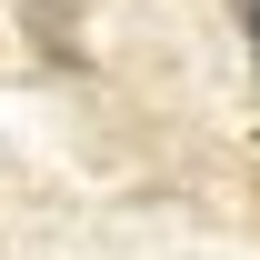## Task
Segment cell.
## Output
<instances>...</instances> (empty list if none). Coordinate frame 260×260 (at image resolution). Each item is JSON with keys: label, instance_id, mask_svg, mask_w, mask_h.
<instances>
[{"label": "cell", "instance_id": "obj_1", "mask_svg": "<svg viewBox=\"0 0 260 260\" xmlns=\"http://www.w3.org/2000/svg\"><path fill=\"white\" fill-rule=\"evenodd\" d=\"M230 10H240V20H250V40H260V0H230Z\"/></svg>", "mask_w": 260, "mask_h": 260}]
</instances>
